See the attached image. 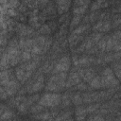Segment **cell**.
I'll list each match as a JSON object with an SVG mask.
<instances>
[{
    "label": "cell",
    "mask_w": 121,
    "mask_h": 121,
    "mask_svg": "<svg viewBox=\"0 0 121 121\" xmlns=\"http://www.w3.org/2000/svg\"><path fill=\"white\" fill-rule=\"evenodd\" d=\"M90 3L88 2L87 4H85V5H82V6H79V7H75L74 8V13L76 14V15H81V14H83L85 11H86V9H87V6L89 5Z\"/></svg>",
    "instance_id": "4fadbf2b"
},
{
    "label": "cell",
    "mask_w": 121,
    "mask_h": 121,
    "mask_svg": "<svg viewBox=\"0 0 121 121\" xmlns=\"http://www.w3.org/2000/svg\"><path fill=\"white\" fill-rule=\"evenodd\" d=\"M26 108H27V104H26V102H24V103H22V104H20V105L18 106L19 111H20V112H25L26 111Z\"/></svg>",
    "instance_id": "f546056e"
},
{
    "label": "cell",
    "mask_w": 121,
    "mask_h": 121,
    "mask_svg": "<svg viewBox=\"0 0 121 121\" xmlns=\"http://www.w3.org/2000/svg\"><path fill=\"white\" fill-rule=\"evenodd\" d=\"M43 87V76H40L37 80L33 83V85L31 86V89L28 91L29 93H34V92H37V91H40L42 88Z\"/></svg>",
    "instance_id": "9c48e42d"
},
{
    "label": "cell",
    "mask_w": 121,
    "mask_h": 121,
    "mask_svg": "<svg viewBox=\"0 0 121 121\" xmlns=\"http://www.w3.org/2000/svg\"><path fill=\"white\" fill-rule=\"evenodd\" d=\"M15 75H16V78H17L18 80L23 81V79H24V78H25V75H26V72H25L24 69H22L21 67H19V68L16 69Z\"/></svg>",
    "instance_id": "2e32d148"
},
{
    "label": "cell",
    "mask_w": 121,
    "mask_h": 121,
    "mask_svg": "<svg viewBox=\"0 0 121 121\" xmlns=\"http://www.w3.org/2000/svg\"><path fill=\"white\" fill-rule=\"evenodd\" d=\"M31 54L29 53V52H27V51H24L23 53H22V55H21V60H23V61H26V60H30L31 59Z\"/></svg>",
    "instance_id": "4316f807"
},
{
    "label": "cell",
    "mask_w": 121,
    "mask_h": 121,
    "mask_svg": "<svg viewBox=\"0 0 121 121\" xmlns=\"http://www.w3.org/2000/svg\"><path fill=\"white\" fill-rule=\"evenodd\" d=\"M113 48V43H112V37H108L107 39V44H106V51H111Z\"/></svg>",
    "instance_id": "cb8c5ba5"
},
{
    "label": "cell",
    "mask_w": 121,
    "mask_h": 121,
    "mask_svg": "<svg viewBox=\"0 0 121 121\" xmlns=\"http://www.w3.org/2000/svg\"><path fill=\"white\" fill-rule=\"evenodd\" d=\"M41 33H43V34H49L50 32H51V28L49 27V26H47V25H43L41 28H40V30H39Z\"/></svg>",
    "instance_id": "484cf974"
},
{
    "label": "cell",
    "mask_w": 121,
    "mask_h": 121,
    "mask_svg": "<svg viewBox=\"0 0 121 121\" xmlns=\"http://www.w3.org/2000/svg\"><path fill=\"white\" fill-rule=\"evenodd\" d=\"M90 86L93 89H99L102 88V83H101V77H95L91 81H90Z\"/></svg>",
    "instance_id": "8fae6325"
},
{
    "label": "cell",
    "mask_w": 121,
    "mask_h": 121,
    "mask_svg": "<svg viewBox=\"0 0 121 121\" xmlns=\"http://www.w3.org/2000/svg\"><path fill=\"white\" fill-rule=\"evenodd\" d=\"M43 110V106H42V105H36V106H33L32 108H31V112H38L39 113V112H42Z\"/></svg>",
    "instance_id": "83f0119b"
},
{
    "label": "cell",
    "mask_w": 121,
    "mask_h": 121,
    "mask_svg": "<svg viewBox=\"0 0 121 121\" xmlns=\"http://www.w3.org/2000/svg\"><path fill=\"white\" fill-rule=\"evenodd\" d=\"M57 4H58V11L59 13L61 14L68 10L71 2L70 1H58Z\"/></svg>",
    "instance_id": "30bf717a"
},
{
    "label": "cell",
    "mask_w": 121,
    "mask_h": 121,
    "mask_svg": "<svg viewBox=\"0 0 121 121\" xmlns=\"http://www.w3.org/2000/svg\"><path fill=\"white\" fill-rule=\"evenodd\" d=\"M72 101L75 105H80L82 104L83 102V99H82V95L79 94V93H77L75 94L73 96H72Z\"/></svg>",
    "instance_id": "5bb4252c"
},
{
    "label": "cell",
    "mask_w": 121,
    "mask_h": 121,
    "mask_svg": "<svg viewBox=\"0 0 121 121\" xmlns=\"http://www.w3.org/2000/svg\"><path fill=\"white\" fill-rule=\"evenodd\" d=\"M77 88L78 89H80V90H85V89H87V86L84 83H78V86H77Z\"/></svg>",
    "instance_id": "e575fe53"
},
{
    "label": "cell",
    "mask_w": 121,
    "mask_h": 121,
    "mask_svg": "<svg viewBox=\"0 0 121 121\" xmlns=\"http://www.w3.org/2000/svg\"><path fill=\"white\" fill-rule=\"evenodd\" d=\"M101 4H102V2H101V1L92 3V8H91V9H92V10H95V9H99V8H100V6H101Z\"/></svg>",
    "instance_id": "f1b7e54d"
},
{
    "label": "cell",
    "mask_w": 121,
    "mask_h": 121,
    "mask_svg": "<svg viewBox=\"0 0 121 121\" xmlns=\"http://www.w3.org/2000/svg\"><path fill=\"white\" fill-rule=\"evenodd\" d=\"M78 74L83 80L89 81V82L95 78V75L93 69H81V70H78Z\"/></svg>",
    "instance_id": "8992f818"
},
{
    "label": "cell",
    "mask_w": 121,
    "mask_h": 121,
    "mask_svg": "<svg viewBox=\"0 0 121 121\" xmlns=\"http://www.w3.org/2000/svg\"><path fill=\"white\" fill-rule=\"evenodd\" d=\"M95 18H96V13H95V12H93V13H92V14H90V16H89L90 21H94Z\"/></svg>",
    "instance_id": "8d00e7d4"
},
{
    "label": "cell",
    "mask_w": 121,
    "mask_h": 121,
    "mask_svg": "<svg viewBox=\"0 0 121 121\" xmlns=\"http://www.w3.org/2000/svg\"><path fill=\"white\" fill-rule=\"evenodd\" d=\"M113 68H114V71H115L116 76H117L118 78L121 80V62L115 63V64L113 65Z\"/></svg>",
    "instance_id": "44dd1931"
},
{
    "label": "cell",
    "mask_w": 121,
    "mask_h": 121,
    "mask_svg": "<svg viewBox=\"0 0 121 121\" xmlns=\"http://www.w3.org/2000/svg\"><path fill=\"white\" fill-rule=\"evenodd\" d=\"M13 116L12 112L10 111H6V112H2V115H1V120L4 121V120H9L11 117Z\"/></svg>",
    "instance_id": "d6986e66"
},
{
    "label": "cell",
    "mask_w": 121,
    "mask_h": 121,
    "mask_svg": "<svg viewBox=\"0 0 121 121\" xmlns=\"http://www.w3.org/2000/svg\"><path fill=\"white\" fill-rule=\"evenodd\" d=\"M106 44H107V39H106V37H105L104 39L100 40V41L97 43V46H98V48H99L101 51L106 50Z\"/></svg>",
    "instance_id": "ffe728a7"
},
{
    "label": "cell",
    "mask_w": 121,
    "mask_h": 121,
    "mask_svg": "<svg viewBox=\"0 0 121 121\" xmlns=\"http://www.w3.org/2000/svg\"><path fill=\"white\" fill-rule=\"evenodd\" d=\"M114 51H120L121 50V41H119L114 46H113V48H112Z\"/></svg>",
    "instance_id": "836d02e7"
},
{
    "label": "cell",
    "mask_w": 121,
    "mask_h": 121,
    "mask_svg": "<svg viewBox=\"0 0 121 121\" xmlns=\"http://www.w3.org/2000/svg\"><path fill=\"white\" fill-rule=\"evenodd\" d=\"M88 27H89V25H82V26H80L77 27V28L73 31V34H74V35L81 34V33H82V32H84Z\"/></svg>",
    "instance_id": "e0dca14e"
},
{
    "label": "cell",
    "mask_w": 121,
    "mask_h": 121,
    "mask_svg": "<svg viewBox=\"0 0 121 121\" xmlns=\"http://www.w3.org/2000/svg\"><path fill=\"white\" fill-rule=\"evenodd\" d=\"M80 20H81V15H75V16L73 17V19H72L71 26L73 27V26H75L78 25V23L80 22Z\"/></svg>",
    "instance_id": "603a6c76"
},
{
    "label": "cell",
    "mask_w": 121,
    "mask_h": 121,
    "mask_svg": "<svg viewBox=\"0 0 121 121\" xmlns=\"http://www.w3.org/2000/svg\"><path fill=\"white\" fill-rule=\"evenodd\" d=\"M99 107H100V104H99V103L91 104V105H89V106L86 108V111H87L88 113H90V112H95Z\"/></svg>",
    "instance_id": "ac0fdd59"
},
{
    "label": "cell",
    "mask_w": 121,
    "mask_h": 121,
    "mask_svg": "<svg viewBox=\"0 0 121 121\" xmlns=\"http://www.w3.org/2000/svg\"><path fill=\"white\" fill-rule=\"evenodd\" d=\"M115 121H121V113H119V115L115 118Z\"/></svg>",
    "instance_id": "74e56055"
},
{
    "label": "cell",
    "mask_w": 121,
    "mask_h": 121,
    "mask_svg": "<svg viewBox=\"0 0 121 121\" xmlns=\"http://www.w3.org/2000/svg\"><path fill=\"white\" fill-rule=\"evenodd\" d=\"M66 78H67V74L65 72H61V73H58L57 75L52 76L49 80L48 83L46 85V90L48 91H59L61 90L66 83Z\"/></svg>",
    "instance_id": "6da1fadb"
},
{
    "label": "cell",
    "mask_w": 121,
    "mask_h": 121,
    "mask_svg": "<svg viewBox=\"0 0 121 121\" xmlns=\"http://www.w3.org/2000/svg\"><path fill=\"white\" fill-rule=\"evenodd\" d=\"M80 83V77L78 76V73H75V72H71L69 77H68V79L66 80V83H65V87H72L74 85H77Z\"/></svg>",
    "instance_id": "52a82bcc"
},
{
    "label": "cell",
    "mask_w": 121,
    "mask_h": 121,
    "mask_svg": "<svg viewBox=\"0 0 121 121\" xmlns=\"http://www.w3.org/2000/svg\"><path fill=\"white\" fill-rule=\"evenodd\" d=\"M120 24H121V18L116 19V20L113 21V25H112V26H117L120 25Z\"/></svg>",
    "instance_id": "d590c367"
},
{
    "label": "cell",
    "mask_w": 121,
    "mask_h": 121,
    "mask_svg": "<svg viewBox=\"0 0 121 121\" xmlns=\"http://www.w3.org/2000/svg\"><path fill=\"white\" fill-rule=\"evenodd\" d=\"M70 58L67 56H64L60 58V60L57 62V64L54 67L53 73H61V72H66L70 68Z\"/></svg>",
    "instance_id": "277c9868"
},
{
    "label": "cell",
    "mask_w": 121,
    "mask_h": 121,
    "mask_svg": "<svg viewBox=\"0 0 121 121\" xmlns=\"http://www.w3.org/2000/svg\"><path fill=\"white\" fill-rule=\"evenodd\" d=\"M101 83L102 88H114L119 84L118 80L114 78L112 70L111 68H105L102 71Z\"/></svg>",
    "instance_id": "7a4b0ae2"
},
{
    "label": "cell",
    "mask_w": 121,
    "mask_h": 121,
    "mask_svg": "<svg viewBox=\"0 0 121 121\" xmlns=\"http://www.w3.org/2000/svg\"><path fill=\"white\" fill-rule=\"evenodd\" d=\"M111 29V23L109 22V21H107V22H103V25H102V26H101V28H100V31L101 32H107V31H109Z\"/></svg>",
    "instance_id": "7402d4cb"
},
{
    "label": "cell",
    "mask_w": 121,
    "mask_h": 121,
    "mask_svg": "<svg viewBox=\"0 0 121 121\" xmlns=\"http://www.w3.org/2000/svg\"><path fill=\"white\" fill-rule=\"evenodd\" d=\"M61 102V95L59 94H44L39 99V104L43 107H56Z\"/></svg>",
    "instance_id": "3957f363"
},
{
    "label": "cell",
    "mask_w": 121,
    "mask_h": 121,
    "mask_svg": "<svg viewBox=\"0 0 121 121\" xmlns=\"http://www.w3.org/2000/svg\"><path fill=\"white\" fill-rule=\"evenodd\" d=\"M4 121H10V120H4Z\"/></svg>",
    "instance_id": "ab89813d"
},
{
    "label": "cell",
    "mask_w": 121,
    "mask_h": 121,
    "mask_svg": "<svg viewBox=\"0 0 121 121\" xmlns=\"http://www.w3.org/2000/svg\"><path fill=\"white\" fill-rule=\"evenodd\" d=\"M19 87H20V83L18 81L14 80V79H10L9 81V83L6 86H4V89H5V91H6L8 95H12L17 92Z\"/></svg>",
    "instance_id": "5b68a950"
},
{
    "label": "cell",
    "mask_w": 121,
    "mask_h": 121,
    "mask_svg": "<svg viewBox=\"0 0 121 121\" xmlns=\"http://www.w3.org/2000/svg\"><path fill=\"white\" fill-rule=\"evenodd\" d=\"M50 116H51V113L48 112H44L39 113V114H37V115H34L35 118L41 119V120H44V121H45V120H48V119H51Z\"/></svg>",
    "instance_id": "9a60e30c"
},
{
    "label": "cell",
    "mask_w": 121,
    "mask_h": 121,
    "mask_svg": "<svg viewBox=\"0 0 121 121\" xmlns=\"http://www.w3.org/2000/svg\"><path fill=\"white\" fill-rule=\"evenodd\" d=\"M64 121H73V119H72L71 117H69V118H67V119H65Z\"/></svg>",
    "instance_id": "f35d334b"
},
{
    "label": "cell",
    "mask_w": 121,
    "mask_h": 121,
    "mask_svg": "<svg viewBox=\"0 0 121 121\" xmlns=\"http://www.w3.org/2000/svg\"><path fill=\"white\" fill-rule=\"evenodd\" d=\"M71 115H72V111L71 110L62 112H60L57 115V117L55 118V121H64L65 119L71 117Z\"/></svg>",
    "instance_id": "7c38bea8"
},
{
    "label": "cell",
    "mask_w": 121,
    "mask_h": 121,
    "mask_svg": "<svg viewBox=\"0 0 121 121\" xmlns=\"http://www.w3.org/2000/svg\"><path fill=\"white\" fill-rule=\"evenodd\" d=\"M105 61L106 62H109V61H112V60H113L114 59H113V55H112V54H109V55H107L106 57H105Z\"/></svg>",
    "instance_id": "d6a6232c"
},
{
    "label": "cell",
    "mask_w": 121,
    "mask_h": 121,
    "mask_svg": "<svg viewBox=\"0 0 121 121\" xmlns=\"http://www.w3.org/2000/svg\"><path fill=\"white\" fill-rule=\"evenodd\" d=\"M93 44H94L93 41H92L91 39H89V40H87V41L85 42V48H86V49H90V48L93 46Z\"/></svg>",
    "instance_id": "4dcf8cb0"
},
{
    "label": "cell",
    "mask_w": 121,
    "mask_h": 121,
    "mask_svg": "<svg viewBox=\"0 0 121 121\" xmlns=\"http://www.w3.org/2000/svg\"><path fill=\"white\" fill-rule=\"evenodd\" d=\"M102 25H103V22H102V21H99V22H97V23L94 26L93 29H94V30H97V29H99V30H100V28H101Z\"/></svg>",
    "instance_id": "1f68e13d"
},
{
    "label": "cell",
    "mask_w": 121,
    "mask_h": 121,
    "mask_svg": "<svg viewBox=\"0 0 121 121\" xmlns=\"http://www.w3.org/2000/svg\"><path fill=\"white\" fill-rule=\"evenodd\" d=\"M101 37H102V34L101 33H95V34H93L91 36V40L93 41L94 43H96L99 42V40L101 39Z\"/></svg>",
    "instance_id": "d4e9b609"
},
{
    "label": "cell",
    "mask_w": 121,
    "mask_h": 121,
    "mask_svg": "<svg viewBox=\"0 0 121 121\" xmlns=\"http://www.w3.org/2000/svg\"><path fill=\"white\" fill-rule=\"evenodd\" d=\"M87 111H86V108L84 107H81V106H78L76 108V111H75V114H76V120L77 121H84L85 120V116L87 114Z\"/></svg>",
    "instance_id": "ba28073f"
}]
</instances>
